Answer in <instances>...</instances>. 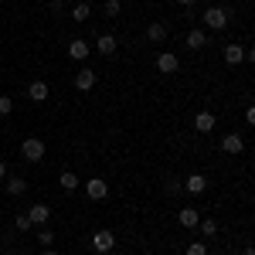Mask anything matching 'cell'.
I'll return each instance as SVG.
<instances>
[{
    "instance_id": "6da1fadb",
    "label": "cell",
    "mask_w": 255,
    "mask_h": 255,
    "mask_svg": "<svg viewBox=\"0 0 255 255\" xmlns=\"http://www.w3.org/2000/svg\"><path fill=\"white\" fill-rule=\"evenodd\" d=\"M201 20L208 24V31H225V27H228V10H225V7H208Z\"/></svg>"
},
{
    "instance_id": "7a4b0ae2",
    "label": "cell",
    "mask_w": 255,
    "mask_h": 255,
    "mask_svg": "<svg viewBox=\"0 0 255 255\" xmlns=\"http://www.w3.org/2000/svg\"><path fill=\"white\" fill-rule=\"evenodd\" d=\"M20 157H24V160H31V163L44 160V139H38V136H27L24 143H20Z\"/></svg>"
},
{
    "instance_id": "3957f363",
    "label": "cell",
    "mask_w": 255,
    "mask_h": 255,
    "mask_svg": "<svg viewBox=\"0 0 255 255\" xmlns=\"http://www.w3.org/2000/svg\"><path fill=\"white\" fill-rule=\"evenodd\" d=\"M82 187H85L89 201H106V197H109V184H106L102 177H92V180H85Z\"/></svg>"
},
{
    "instance_id": "277c9868",
    "label": "cell",
    "mask_w": 255,
    "mask_h": 255,
    "mask_svg": "<svg viewBox=\"0 0 255 255\" xmlns=\"http://www.w3.org/2000/svg\"><path fill=\"white\" fill-rule=\"evenodd\" d=\"M113 245H116V235H113L109 228H99L96 235H92V249H96L99 255H106L109 249H113Z\"/></svg>"
},
{
    "instance_id": "5b68a950",
    "label": "cell",
    "mask_w": 255,
    "mask_h": 255,
    "mask_svg": "<svg viewBox=\"0 0 255 255\" xmlns=\"http://www.w3.org/2000/svg\"><path fill=\"white\" fill-rule=\"evenodd\" d=\"M177 68H180V61H177L174 51H160L157 55V72L160 75H174Z\"/></svg>"
},
{
    "instance_id": "8992f818",
    "label": "cell",
    "mask_w": 255,
    "mask_h": 255,
    "mask_svg": "<svg viewBox=\"0 0 255 255\" xmlns=\"http://www.w3.org/2000/svg\"><path fill=\"white\" fill-rule=\"evenodd\" d=\"M96 82H99V72L82 68L79 75H75V89H79V92H89V89H96Z\"/></svg>"
},
{
    "instance_id": "52a82bcc",
    "label": "cell",
    "mask_w": 255,
    "mask_h": 255,
    "mask_svg": "<svg viewBox=\"0 0 255 255\" xmlns=\"http://www.w3.org/2000/svg\"><path fill=\"white\" fill-rule=\"evenodd\" d=\"M221 150H225V153H232V157H238V153L245 150V139H242V133H228V136L221 139Z\"/></svg>"
},
{
    "instance_id": "ba28073f",
    "label": "cell",
    "mask_w": 255,
    "mask_h": 255,
    "mask_svg": "<svg viewBox=\"0 0 255 255\" xmlns=\"http://www.w3.org/2000/svg\"><path fill=\"white\" fill-rule=\"evenodd\" d=\"M48 92H51V89H48V82H44V79H34L31 85H27V99H31V102H44Z\"/></svg>"
},
{
    "instance_id": "9c48e42d",
    "label": "cell",
    "mask_w": 255,
    "mask_h": 255,
    "mask_svg": "<svg viewBox=\"0 0 255 255\" xmlns=\"http://www.w3.org/2000/svg\"><path fill=\"white\" fill-rule=\"evenodd\" d=\"M184 191H187V194H204V191H208V177L204 174H191L187 180H184Z\"/></svg>"
},
{
    "instance_id": "30bf717a",
    "label": "cell",
    "mask_w": 255,
    "mask_h": 255,
    "mask_svg": "<svg viewBox=\"0 0 255 255\" xmlns=\"http://www.w3.org/2000/svg\"><path fill=\"white\" fill-rule=\"evenodd\" d=\"M89 55H92V48H89V41L75 38L72 44H68V58H75V61H85Z\"/></svg>"
},
{
    "instance_id": "8fae6325",
    "label": "cell",
    "mask_w": 255,
    "mask_h": 255,
    "mask_svg": "<svg viewBox=\"0 0 255 255\" xmlns=\"http://www.w3.org/2000/svg\"><path fill=\"white\" fill-rule=\"evenodd\" d=\"M27 218H31V225H48L51 208H48V204H31V208H27Z\"/></svg>"
},
{
    "instance_id": "7c38bea8",
    "label": "cell",
    "mask_w": 255,
    "mask_h": 255,
    "mask_svg": "<svg viewBox=\"0 0 255 255\" xmlns=\"http://www.w3.org/2000/svg\"><path fill=\"white\" fill-rule=\"evenodd\" d=\"M180 228H187V232H191V228H197V221H201V211H197V208H180Z\"/></svg>"
},
{
    "instance_id": "4fadbf2b",
    "label": "cell",
    "mask_w": 255,
    "mask_h": 255,
    "mask_svg": "<svg viewBox=\"0 0 255 255\" xmlns=\"http://www.w3.org/2000/svg\"><path fill=\"white\" fill-rule=\"evenodd\" d=\"M215 123H218L215 113H197V116H194V129H197V133H211Z\"/></svg>"
},
{
    "instance_id": "5bb4252c",
    "label": "cell",
    "mask_w": 255,
    "mask_h": 255,
    "mask_svg": "<svg viewBox=\"0 0 255 255\" xmlns=\"http://www.w3.org/2000/svg\"><path fill=\"white\" fill-rule=\"evenodd\" d=\"M96 51H99V55H106V58H109V55H116V38H113V34H99Z\"/></svg>"
},
{
    "instance_id": "9a60e30c",
    "label": "cell",
    "mask_w": 255,
    "mask_h": 255,
    "mask_svg": "<svg viewBox=\"0 0 255 255\" xmlns=\"http://www.w3.org/2000/svg\"><path fill=\"white\" fill-rule=\"evenodd\" d=\"M58 187H61V191H68V194H75V191L82 187V180L72 174V170H65V174L58 177Z\"/></svg>"
},
{
    "instance_id": "2e32d148",
    "label": "cell",
    "mask_w": 255,
    "mask_h": 255,
    "mask_svg": "<svg viewBox=\"0 0 255 255\" xmlns=\"http://www.w3.org/2000/svg\"><path fill=\"white\" fill-rule=\"evenodd\" d=\"M225 61L228 65H242L245 61V48L242 44H225Z\"/></svg>"
},
{
    "instance_id": "e0dca14e",
    "label": "cell",
    "mask_w": 255,
    "mask_h": 255,
    "mask_svg": "<svg viewBox=\"0 0 255 255\" xmlns=\"http://www.w3.org/2000/svg\"><path fill=\"white\" fill-rule=\"evenodd\" d=\"M3 187H7V194H10V197L27 194V180H24V177H10V180H7Z\"/></svg>"
},
{
    "instance_id": "ac0fdd59",
    "label": "cell",
    "mask_w": 255,
    "mask_h": 255,
    "mask_svg": "<svg viewBox=\"0 0 255 255\" xmlns=\"http://www.w3.org/2000/svg\"><path fill=\"white\" fill-rule=\"evenodd\" d=\"M146 38L153 41V44H163V41H167V27H163L160 20H153V24L146 27Z\"/></svg>"
},
{
    "instance_id": "d6986e66",
    "label": "cell",
    "mask_w": 255,
    "mask_h": 255,
    "mask_svg": "<svg viewBox=\"0 0 255 255\" xmlns=\"http://www.w3.org/2000/svg\"><path fill=\"white\" fill-rule=\"evenodd\" d=\"M184 44H187L191 51H201V48H208V34H204V31H191Z\"/></svg>"
},
{
    "instance_id": "ffe728a7",
    "label": "cell",
    "mask_w": 255,
    "mask_h": 255,
    "mask_svg": "<svg viewBox=\"0 0 255 255\" xmlns=\"http://www.w3.org/2000/svg\"><path fill=\"white\" fill-rule=\"evenodd\" d=\"M92 17V3H75V7H72V20H89Z\"/></svg>"
},
{
    "instance_id": "44dd1931",
    "label": "cell",
    "mask_w": 255,
    "mask_h": 255,
    "mask_svg": "<svg viewBox=\"0 0 255 255\" xmlns=\"http://www.w3.org/2000/svg\"><path fill=\"white\" fill-rule=\"evenodd\" d=\"M197 228H201V235H204V238L218 235V221H215V218H201V221H197Z\"/></svg>"
},
{
    "instance_id": "7402d4cb",
    "label": "cell",
    "mask_w": 255,
    "mask_h": 255,
    "mask_svg": "<svg viewBox=\"0 0 255 255\" xmlns=\"http://www.w3.org/2000/svg\"><path fill=\"white\" fill-rule=\"evenodd\" d=\"M38 242H41V249H51V245H55V232H51L48 225H41V232H38Z\"/></svg>"
},
{
    "instance_id": "603a6c76",
    "label": "cell",
    "mask_w": 255,
    "mask_h": 255,
    "mask_svg": "<svg viewBox=\"0 0 255 255\" xmlns=\"http://www.w3.org/2000/svg\"><path fill=\"white\" fill-rule=\"evenodd\" d=\"M102 10H106V17H119V14H123V3H119V0H106Z\"/></svg>"
},
{
    "instance_id": "cb8c5ba5",
    "label": "cell",
    "mask_w": 255,
    "mask_h": 255,
    "mask_svg": "<svg viewBox=\"0 0 255 255\" xmlns=\"http://www.w3.org/2000/svg\"><path fill=\"white\" fill-rule=\"evenodd\" d=\"M10 113H14V99L0 96V116H10Z\"/></svg>"
},
{
    "instance_id": "d4e9b609",
    "label": "cell",
    "mask_w": 255,
    "mask_h": 255,
    "mask_svg": "<svg viewBox=\"0 0 255 255\" xmlns=\"http://www.w3.org/2000/svg\"><path fill=\"white\" fill-rule=\"evenodd\" d=\"M184 255H208V245H204V242H191Z\"/></svg>"
},
{
    "instance_id": "484cf974",
    "label": "cell",
    "mask_w": 255,
    "mask_h": 255,
    "mask_svg": "<svg viewBox=\"0 0 255 255\" xmlns=\"http://www.w3.org/2000/svg\"><path fill=\"white\" fill-rule=\"evenodd\" d=\"M14 228H17V232H27V228H34V225H31V218H27V215H17V218H14Z\"/></svg>"
},
{
    "instance_id": "4316f807",
    "label": "cell",
    "mask_w": 255,
    "mask_h": 255,
    "mask_svg": "<svg viewBox=\"0 0 255 255\" xmlns=\"http://www.w3.org/2000/svg\"><path fill=\"white\" fill-rule=\"evenodd\" d=\"M51 14H65V3L61 0H51Z\"/></svg>"
},
{
    "instance_id": "83f0119b",
    "label": "cell",
    "mask_w": 255,
    "mask_h": 255,
    "mask_svg": "<svg viewBox=\"0 0 255 255\" xmlns=\"http://www.w3.org/2000/svg\"><path fill=\"white\" fill-rule=\"evenodd\" d=\"M3 177H7V163L0 160V180H3Z\"/></svg>"
},
{
    "instance_id": "f1b7e54d",
    "label": "cell",
    "mask_w": 255,
    "mask_h": 255,
    "mask_svg": "<svg viewBox=\"0 0 255 255\" xmlns=\"http://www.w3.org/2000/svg\"><path fill=\"white\" fill-rule=\"evenodd\" d=\"M177 3H184V7H194L197 0H177Z\"/></svg>"
},
{
    "instance_id": "f546056e",
    "label": "cell",
    "mask_w": 255,
    "mask_h": 255,
    "mask_svg": "<svg viewBox=\"0 0 255 255\" xmlns=\"http://www.w3.org/2000/svg\"><path fill=\"white\" fill-rule=\"evenodd\" d=\"M41 255H58V252L55 249H41Z\"/></svg>"
},
{
    "instance_id": "4dcf8cb0",
    "label": "cell",
    "mask_w": 255,
    "mask_h": 255,
    "mask_svg": "<svg viewBox=\"0 0 255 255\" xmlns=\"http://www.w3.org/2000/svg\"><path fill=\"white\" fill-rule=\"evenodd\" d=\"M242 255H255V252H252V249H245V252H242Z\"/></svg>"
},
{
    "instance_id": "1f68e13d",
    "label": "cell",
    "mask_w": 255,
    "mask_h": 255,
    "mask_svg": "<svg viewBox=\"0 0 255 255\" xmlns=\"http://www.w3.org/2000/svg\"><path fill=\"white\" fill-rule=\"evenodd\" d=\"M0 65H3V58H0Z\"/></svg>"
},
{
    "instance_id": "d6a6232c",
    "label": "cell",
    "mask_w": 255,
    "mask_h": 255,
    "mask_svg": "<svg viewBox=\"0 0 255 255\" xmlns=\"http://www.w3.org/2000/svg\"><path fill=\"white\" fill-rule=\"evenodd\" d=\"M0 119H3V116H0Z\"/></svg>"
}]
</instances>
